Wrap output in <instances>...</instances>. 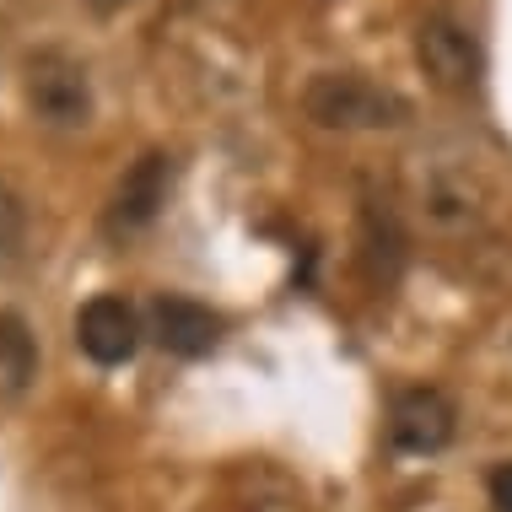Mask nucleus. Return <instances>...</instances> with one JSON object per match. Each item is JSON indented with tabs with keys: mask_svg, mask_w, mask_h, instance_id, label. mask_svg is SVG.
<instances>
[{
	"mask_svg": "<svg viewBox=\"0 0 512 512\" xmlns=\"http://www.w3.org/2000/svg\"><path fill=\"white\" fill-rule=\"evenodd\" d=\"M141 335H146L141 313L114 292L81 302V313H76V345H81V356L98 362V367H124L141 351Z\"/></svg>",
	"mask_w": 512,
	"mask_h": 512,
	"instance_id": "obj_6",
	"label": "nucleus"
},
{
	"mask_svg": "<svg viewBox=\"0 0 512 512\" xmlns=\"http://www.w3.org/2000/svg\"><path fill=\"white\" fill-rule=\"evenodd\" d=\"M33 378H38V340H33V329H27V318H17L11 308H0V394L17 399Z\"/></svg>",
	"mask_w": 512,
	"mask_h": 512,
	"instance_id": "obj_9",
	"label": "nucleus"
},
{
	"mask_svg": "<svg viewBox=\"0 0 512 512\" xmlns=\"http://www.w3.org/2000/svg\"><path fill=\"white\" fill-rule=\"evenodd\" d=\"M415 60L437 81L442 92H475L480 81V44L464 22H453L448 11H426L415 22Z\"/></svg>",
	"mask_w": 512,
	"mask_h": 512,
	"instance_id": "obj_4",
	"label": "nucleus"
},
{
	"mask_svg": "<svg viewBox=\"0 0 512 512\" xmlns=\"http://www.w3.org/2000/svg\"><path fill=\"white\" fill-rule=\"evenodd\" d=\"M81 6H87V11H98V17H114V11H124L130 0H81Z\"/></svg>",
	"mask_w": 512,
	"mask_h": 512,
	"instance_id": "obj_13",
	"label": "nucleus"
},
{
	"mask_svg": "<svg viewBox=\"0 0 512 512\" xmlns=\"http://www.w3.org/2000/svg\"><path fill=\"white\" fill-rule=\"evenodd\" d=\"M491 507L496 512H512V464H496L491 469Z\"/></svg>",
	"mask_w": 512,
	"mask_h": 512,
	"instance_id": "obj_12",
	"label": "nucleus"
},
{
	"mask_svg": "<svg viewBox=\"0 0 512 512\" xmlns=\"http://www.w3.org/2000/svg\"><path fill=\"white\" fill-rule=\"evenodd\" d=\"M302 114L318 130H340V135H372V130H399L410 124V98H399L394 87L356 76V71H324L308 81L302 92Z\"/></svg>",
	"mask_w": 512,
	"mask_h": 512,
	"instance_id": "obj_1",
	"label": "nucleus"
},
{
	"mask_svg": "<svg viewBox=\"0 0 512 512\" xmlns=\"http://www.w3.org/2000/svg\"><path fill=\"white\" fill-rule=\"evenodd\" d=\"M421 216L432 221L437 232H469L480 216V195L464 173H437L421 184Z\"/></svg>",
	"mask_w": 512,
	"mask_h": 512,
	"instance_id": "obj_8",
	"label": "nucleus"
},
{
	"mask_svg": "<svg viewBox=\"0 0 512 512\" xmlns=\"http://www.w3.org/2000/svg\"><path fill=\"white\" fill-rule=\"evenodd\" d=\"M22 98L27 114L49 130H87L92 119V76L87 60H76L71 49H38L22 65Z\"/></svg>",
	"mask_w": 512,
	"mask_h": 512,
	"instance_id": "obj_2",
	"label": "nucleus"
},
{
	"mask_svg": "<svg viewBox=\"0 0 512 512\" xmlns=\"http://www.w3.org/2000/svg\"><path fill=\"white\" fill-rule=\"evenodd\" d=\"M168 195H173V157L168 151H146V157H135L130 168H124L108 211H103V232L108 238H135V232H146L151 221L162 216Z\"/></svg>",
	"mask_w": 512,
	"mask_h": 512,
	"instance_id": "obj_3",
	"label": "nucleus"
},
{
	"mask_svg": "<svg viewBox=\"0 0 512 512\" xmlns=\"http://www.w3.org/2000/svg\"><path fill=\"white\" fill-rule=\"evenodd\" d=\"M146 335L168 356L195 362V356H211L221 345V313H211L195 297H157L146 308Z\"/></svg>",
	"mask_w": 512,
	"mask_h": 512,
	"instance_id": "obj_7",
	"label": "nucleus"
},
{
	"mask_svg": "<svg viewBox=\"0 0 512 512\" xmlns=\"http://www.w3.org/2000/svg\"><path fill=\"white\" fill-rule=\"evenodd\" d=\"M459 432V410L453 399L432 389V383H415V389H399L389 405V442L399 453H442Z\"/></svg>",
	"mask_w": 512,
	"mask_h": 512,
	"instance_id": "obj_5",
	"label": "nucleus"
},
{
	"mask_svg": "<svg viewBox=\"0 0 512 512\" xmlns=\"http://www.w3.org/2000/svg\"><path fill=\"white\" fill-rule=\"evenodd\" d=\"M362 254L378 281H394L399 265H405V232H399L394 211H383L378 200H367V211H362Z\"/></svg>",
	"mask_w": 512,
	"mask_h": 512,
	"instance_id": "obj_10",
	"label": "nucleus"
},
{
	"mask_svg": "<svg viewBox=\"0 0 512 512\" xmlns=\"http://www.w3.org/2000/svg\"><path fill=\"white\" fill-rule=\"evenodd\" d=\"M22 238H27V205L11 184H0V270L17 259Z\"/></svg>",
	"mask_w": 512,
	"mask_h": 512,
	"instance_id": "obj_11",
	"label": "nucleus"
}]
</instances>
